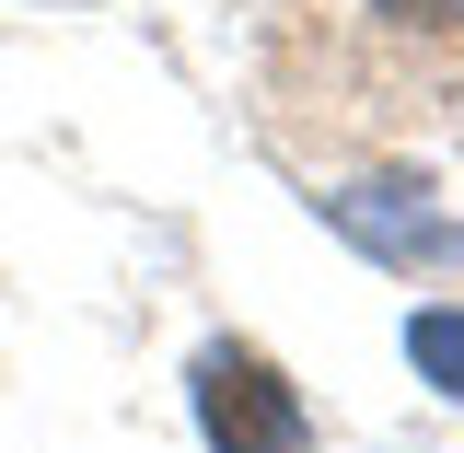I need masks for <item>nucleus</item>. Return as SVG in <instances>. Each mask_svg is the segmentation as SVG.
Returning a JSON list of instances; mask_svg holds the SVG:
<instances>
[{
  "label": "nucleus",
  "mask_w": 464,
  "mask_h": 453,
  "mask_svg": "<svg viewBox=\"0 0 464 453\" xmlns=\"http://www.w3.org/2000/svg\"><path fill=\"white\" fill-rule=\"evenodd\" d=\"M186 396H198L209 453H314V419H302V396H290V372L267 360V349H244V338L198 349Z\"/></svg>",
  "instance_id": "obj_1"
},
{
  "label": "nucleus",
  "mask_w": 464,
  "mask_h": 453,
  "mask_svg": "<svg viewBox=\"0 0 464 453\" xmlns=\"http://www.w3.org/2000/svg\"><path fill=\"white\" fill-rule=\"evenodd\" d=\"M406 186H372V198H325V222L348 244H372L383 268H464V222H430V210H383Z\"/></svg>",
  "instance_id": "obj_2"
},
{
  "label": "nucleus",
  "mask_w": 464,
  "mask_h": 453,
  "mask_svg": "<svg viewBox=\"0 0 464 453\" xmlns=\"http://www.w3.org/2000/svg\"><path fill=\"white\" fill-rule=\"evenodd\" d=\"M406 360H418V384H441L464 407V302H418L406 314Z\"/></svg>",
  "instance_id": "obj_3"
},
{
  "label": "nucleus",
  "mask_w": 464,
  "mask_h": 453,
  "mask_svg": "<svg viewBox=\"0 0 464 453\" xmlns=\"http://www.w3.org/2000/svg\"><path fill=\"white\" fill-rule=\"evenodd\" d=\"M372 12H383V24H418V35H453L464 24V0H372Z\"/></svg>",
  "instance_id": "obj_4"
}]
</instances>
